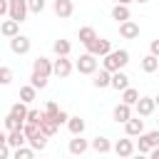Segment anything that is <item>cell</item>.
Segmentation results:
<instances>
[{"instance_id":"obj_1","label":"cell","mask_w":159,"mask_h":159,"mask_svg":"<svg viewBox=\"0 0 159 159\" xmlns=\"http://www.w3.org/2000/svg\"><path fill=\"white\" fill-rule=\"evenodd\" d=\"M129 65V52L127 50H112L104 60H102V70H107V72H122L124 67Z\"/></svg>"},{"instance_id":"obj_2","label":"cell","mask_w":159,"mask_h":159,"mask_svg":"<svg viewBox=\"0 0 159 159\" xmlns=\"http://www.w3.org/2000/svg\"><path fill=\"white\" fill-rule=\"evenodd\" d=\"M97 57L94 55H89V52H84V55H80V60L75 62V70L80 72V75H94L97 72Z\"/></svg>"},{"instance_id":"obj_3","label":"cell","mask_w":159,"mask_h":159,"mask_svg":"<svg viewBox=\"0 0 159 159\" xmlns=\"http://www.w3.org/2000/svg\"><path fill=\"white\" fill-rule=\"evenodd\" d=\"M134 152H137V144H134L129 137H124V139H117V142H114V154H117L119 159H132V157H134Z\"/></svg>"},{"instance_id":"obj_4","label":"cell","mask_w":159,"mask_h":159,"mask_svg":"<svg viewBox=\"0 0 159 159\" xmlns=\"http://www.w3.org/2000/svg\"><path fill=\"white\" fill-rule=\"evenodd\" d=\"M27 12H30L27 0H10V15H7L10 20H15V22H25Z\"/></svg>"},{"instance_id":"obj_5","label":"cell","mask_w":159,"mask_h":159,"mask_svg":"<svg viewBox=\"0 0 159 159\" xmlns=\"http://www.w3.org/2000/svg\"><path fill=\"white\" fill-rule=\"evenodd\" d=\"M87 52L94 55V57H107V55L112 52V42L104 40V37H97L92 45H87Z\"/></svg>"},{"instance_id":"obj_6","label":"cell","mask_w":159,"mask_h":159,"mask_svg":"<svg viewBox=\"0 0 159 159\" xmlns=\"http://www.w3.org/2000/svg\"><path fill=\"white\" fill-rule=\"evenodd\" d=\"M32 72L50 80V75H55V62L47 57H37V60H32Z\"/></svg>"},{"instance_id":"obj_7","label":"cell","mask_w":159,"mask_h":159,"mask_svg":"<svg viewBox=\"0 0 159 159\" xmlns=\"http://www.w3.org/2000/svg\"><path fill=\"white\" fill-rule=\"evenodd\" d=\"M52 10L60 20H67V17H72L75 5H72V0H52Z\"/></svg>"},{"instance_id":"obj_8","label":"cell","mask_w":159,"mask_h":159,"mask_svg":"<svg viewBox=\"0 0 159 159\" xmlns=\"http://www.w3.org/2000/svg\"><path fill=\"white\" fill-rule=\"evenodd\" d=\"M30 47H32V42H30V37H25V35H17V37L10 40V50H12L15 55H27Z\"/></svg>"},{"instance_id":"obj_9","label":"cell","mask_w":159,"mask_h":159,"mask_svg":"<svg viewBox=\"0 0 159 159\" xmlns=\"http://www.w3.org/2000/svg\"><path fill=\"white\" fill-rule=\"evenodd\" d=\"M134 109H137V117H152L157 109V102H154V97H142Z\"/></svg>"},{"instance_id":"obj_10","label":"cell","mask_w":159,"mask_h":159,"mask_svg":"<svg viewBox=\"0 0 159 159\" xmlns=\"http://www.w3.org/2000/svg\"><path fill=\"white\" fill-rule=\"evenodd\" d=\"M72 70H75V65H72L70 57H57V60H55V75H57V77L65 80V77L72 75Z\"/></svg>"},{"instance_id":"obj_11","label":"cell","mask_w":159,"mask_h":159,"mask_svg":"<svg viewBox=\"0 0 159 159\" xmlns=\"http://www.w3.org/2000/svg\"><path fill=\"white\" fill-rule=\"evenodd\" d=\"M112 119H114L117 124H127V122L132 119V107L124 104V102H119V104L114 107V112H112Z\"/></svg>"},{"instance_id":"obj_12","label":"cell","mask_w":159,"mask_h":159,"mask_svg":"<svg viewBox=\"0 0 159 159\" xmlns=\"http://www.w3.org/2000/svg\"><path fill=\"white\" fill-rule=\"evenodd\" d=\"M124 132H127V137H142L144 134V119L142 117H132L124 124Z\"/></svg>"},{"instance_id":"obj_13","label":"cell","mask_w":159,"mask_h":159,"mask_svg":"<svg viewBox=\"0 0 159 159\" xmlns=\"http://www.w3.org/2000/svg\"><path fill=\"white\" fill-rule=\"evenodd\" d=\"M89 147H92V144H89L87 139H82V137H72L67 149H70V154H72V157H82V154H84Z\"/></svg>"},{"instance_id":"obj_14","label":"cell","mask_w":159,"mask_h":159,"mask_svg":"<svg viewBox=\"0 0 159 159\" xmlns=\"http://www.w3.org/2000/svg\"><path fill=\"white\" fill-rule=\"evenodd\" d=\"M119 35H122L124 40H137V37H139V25H137L134 20H127V22L119 25Z\"/></svg>"},{"instance_id":"obj_15","label":"cell","mask_w":159,"mask_h":159,"mask_svg":"<svg viewBox=\"0 0 159 159\" xmlns=\"http://www.w3.org/2000/svg\"><path fill=\"white\" fill-rule=\"evenodd\" d=\"M92 87H97V89L112 87V72H107V70H99V72H94V75H92Z\"/></svg>"},{"instance_id":"obj_16","label":"cell","mask_w":159,"mask_h":159,"mask_svg":"<svg viewBox=\"0 0 159 159\" xmlns=\"http://www.w3.org/2000/svg\"><path fill=\"white\" fill-rule=\"evenodd\" d=\"M0 32H2V37H7V40H12V37H17L20 35V22H15V20H2V25H0Z\"/></svg>"},{"instance_id":"obj_17","label":"cell","mask_w":159,"mask_h":159,"mask_svg":"<svg viewBox=\"0 0 159 159\" xmlns=\"http://www.w3.org/2000/svg\"><path fill=\"white\" fill-rule=\"evenodd\" d=\"M5 142H7L12 149H20V147H25L27 137H25V132H22V129H15V132H7V134H5Z\"/></svg>"},{"instance_id":"obj_18","label":"cell","mask_w":159,"mask_h":159,"mask_svg":"<svg viewBox=\"0 0 159 159\" xmlns=\"http://www.w3.org/2000/svg\"><path fill=\"white\" fill-rule=\"evenodd\" d=\"M89 144H92V149H94L97 154H107V152H112V149H114V144H112L107 137H94Z\"/></svg>"},{"instance_id":"obj_19","label":"cell","mask_w":159,"mask_h":159,"mask_svg":"<svg viewBox=\"0 0 159 159\" xmlns=\"http://www.w3.org/2000/svg\"><path fill=\"white\" fill-rule=\"evenodd\" d=\"M77 37H80V42L87 47V45H92V42L97 40V32H94V27L84 25V27H80V30H77Z\"/></svg>"},{"instance_id":"obj_20","label":"cell","mask_w":159,"mask_h":159,"mask_svg":"<svg viewBox=\"0 0 159 159\" xmlns=\"http://www.w3.org/2000/svg\"><path fill=\"white\" fill-rule=\"evenodd\" d=\"M52 50H55V55L57 57H70V52H72V45H70V40H55L52 42Z\"/></svg>"},{"instance_id":"obj_21","label":"cell","mask_w":159,"mask_h":159,"mask_svg":"<svg viewBox=\"0 0 159 159\" xmlns=\"http://www.w3.org/2000/svg\"><path fill=\"white\" fill-rule=\"evenodd\" d=\"M139 67H142L147 75H152V72H157V70H159V57H154V55H144V57H142V62H139Z\"/></svg>"},{"instance_id":"obj_22","label":"cell","mask_w":159,"mask_h":159,"mask_svg":"<svg viewBox=\"0 0 159 159\" xmlns=\"http://www.w3.org/2000/svg\"><path fill=\"white\" fill-rule=\"evenodd\" d=\"M112 89H117V92L129 89V77H127L124 72H114V75H112Z\"/></svg>"},{"instance_id":"obj_23","label":"cell","mask_w":159,"mask_h":159,"mask_svg":"<svg viewBox=\"0 0 159 159\" xmlns=\"http://www.w3.org/2000/svg\"><path fill=\"white\" fill-rule=\"evenodd\" d=\"M129 17H132V12H129V7H127V5H114V7H112V20H117L119 25H122V22H127Z\"/></svg>"},{"instance_id":"obj_24","label":"cell","mask_w":159,"mask_h":159,"mask_svg":"<svg viewBox=\"0 0 159 159\" xmlns=\"http://www.w3.org/2000/svg\"><path fill=\"white\" fill-rule=\"evenodd\" d=\"M67 129L72 132V137H82V132H84V119H82L80 114H77V117H70Z\"/></svg>"},{"instance_id":"obj_25","label":"cell","mask_w":159,"mask_h":159,"mask_svg":"<svg viewBox=\"0 0 159 159\" xmlns=\"http://www.w3.org/2000/svg\"><path fill=\"white\" fill-rule=\"evenodd\" d=\"M10 114H12V117H17L20 122H27L30 109H27V104H25V102H15V104L10 107Z\"/></svg>"},{"instance_id":"obj_26","label":"cell","mask_w":159,"mask_h":159,"mask_svg":"<svg viewBox=\"0 0 159 159\" xmlns=\"http://www.w3.org/2000/svg\"><path fill=\"white\" fill-rule=\"evenodd\" d=\"M142 97H139V89H134V87H129V89H124L122 92V102L124 104H129V107H137V102H139Z\"/></svg>"},{"instance_id":"obj_27","label":"cell","mask_w":159,"mask_h":159,"mask_svg":"<svg viewBox=\"0 0 159 159\" xmlns=\"http://www.w3.org/2000/svg\"><path fill=\"white\" fill-rule=\"evenodd\" d=\"M35 97H37V89H35L32 84H22V87H20V102L30 104V102H32Z\"/></svg>"},{"instance_id":"obj_28","label":"cell","mask_w":159,"mask_h":159,"mask_svg":"<svg viewBox=\"0 0 159 159\" xmlns=\"http://www.w3.org/2000/svg\"><path fill=\"white\" fill-rule=\"evenodd\" d=\"M40 129H42V134H45V137H55L60 127H57V124H55V122H52V119H50V117L45 114V119L40 122Z\"/></svg>"},{"instance_id":"obj_29","label":"cell","mask_w":159,"mask_h":159,"mask_svg":"<svg viewBox=\"0 0 159 159\" xmlns=\"http://www.w3.org/2000/svg\"><path fill=\"white\" fill-rule=\"evenodd\" d=\"M5 129H7V132H15V129H25V122H20L17 117H12V114L7 112V117H5Z\"/></svg>"},{"instance_id":"obj_30","label":"cell","mask_w":159,"mask_h":159,"mask_svg":"<svg viewBox=\"0 0 159 159\" xmlns=\"http://www.w3.org/2000/svg\"><path fill=\"white\" fill-rule=\"evenodd\" d=\"M27 147H32L35 152H42V149L47 147V137H45V134H37V137L27 139Z\"/></svg>"},{"instance_id":"obj_31","label":"cell","mask_w":159,"mask_h":159,"mask_svg":"<svg viewBox=\"0 0 159 159\" xmlns=\"http://www.w3.org/2000/svg\"><path fill=\"white\" fill-rule=\"evenodd\" d=\"M12 159H35V149L32 147H20L12 152Z\"/></svg>"},{"instance_id":"obj_32","label":"cell","mask_w":159,"mask_h":159,"mask_svg":"<svg viewBox=\"0 0 159 159\" xmlns=\"http://www.w3.org/2000/svg\"><path fill=\"white\" fill-rule=\"evenodd\" d=\"M30 84H32L35 89H45V87H47V77H42V75H35V72H32V75H30Z\"/></svg>"},{"instance_id":"obj_33","label":"cell","mask_w":159,"mask_h":159,"mask_svg":"<svg viewBox=\"0 0 159 159\" xmlns=\"http://www.w3.org/2000/svg\"><path fill=\"white\" fill-rule=\"evenodd\" d=\"M25 137L27 139H32V137H37V134H42V129H40V124H30V122H25Z\"/></svg>"},{"instance_id":"obj_34","label":"cell","mask_w":159,"mask_h":159,"mask_svg":"<svg viewBox=\"0 0 159 159\" xmlns=\"http://www.w3.org/2000/svg\"><path fill=\"white\" fill-rule=\"evenodd\" d=\"M144 139L149 142V147H152V149H157V147H159V129L147 132V134H144Z\"/></svg>"},{"instance_id":"obj_35","label":"cell","mask_w":159,"mask_h":159,"mask_svg":"<svg viewBox=\"0 0 159 159\" xmlns=\"http://www.w3.org/2000/svg\"><path fill=\"white\" fill-rule=\"evenodd\" d=\"M45 114H47L50 119H55V117L60 114V107H57V102H52V99H50V102L45 104Z\"/></svg>"},{"instance_id":"obj_36","label":"cell","mask_w":159,"mask_h":159,"mask_svg":"<svg viewBox=\"0 0 159 159\" xmlns=\"http://www.w3.org/2000/svg\"><path fill=\"white\" fill-rule=\"evenodd\" d=\"M45 119V112H40V109H30V114H27V122L30 124H40Z\"/></svg>"},{"instance_id":"obj_37","label":"cell","mask_w":159,"mask_h":159,"mask_svg":"<svg viewBox=\"0 0 159 159\" xmlns=\"http://www.w3.org/2000/svg\"><path fill=\"white\" fill-rule=\"evenodd\" d=\"M137 152H139V154H147V157L152 154V147H149V142L144 139V134H142V137H139V142H137Z\"/></svg>"},{"instance_id":"obj_38","label":"cell","mask_w":159,"mask_h":159,"mask_svg":"<svg viewBox=\"0 0 159 159\" xmlns=\"http://www.w3.org/2000/svg\"><path fill=\"white\" fill-rule=\"evenodd\" d=\"M12 82V70L10 67H0V84H10Z\"/></svg>"},{"instance_id":"obj_39","label":"cell","mask_w":159,"mask_h":159,"mask_svg":"<svg viewBox=\"0 0 159 159\" xmlns=\"http://www.w3.org/2000/svg\"><path fill=\"white\" fill-rule=\"evenodd\" d=\"M27 7H30V12H42L45 10V0H27Z\"/></svg>"},{"instance_id":"obj_40","label":"cell","mask_w":159,"mask_h":159,"mask_svg":"<svg viewBox=\"0 0 159 159\" xmlns=\"http://www.w3.org/2000/svg\"><path fill=\"white\" fill-rule=\"evenodd\" d=\"M52 122H55L57 127H62V124H67V122H70V114H67L65 109H60V114H57V117H55Z\"/></svg>"},{"instance_id":"obj_41","label":"cell","mask_w":159,"mask_h":159,"mask_svg":"<svg viewBox=\"0 0 159 159\" xmlns=\"http://www.w3.org/2000/svg\"><path fill=\"white\" fill-rule=\"evenodd\" d=\"M149 55L159 57V37H157V40H152V45H149Z\"/></svg>"},{"instance_id":"obj_42","label":"cell","mask_w":159,"mask_h":159,"mask_svg":"<svg viewBox=\"0 0 159 159\" xmlns=\"http://www.w3.org/2000/svg\"><path fill=\"white\" fill-rule=\"evenodd\" d=\"M149 159H159V147H157V149H152V154H149Z\"/></svg>"},{"instance_id":"obj_43","label":"cell","mask_w":159,"mask_h":159,"mask_svg":"<svg viewBox=\"0 0 159 159\" xmlns=\"http://www.w3.org/2000/svg\"><path fill=\"white\" fill-rule=\"evenodd\" d=\"M129 2L132 0H117V5H127V7H129Z\"/></svg>"},{"instance_id":"obj_44","label":"cell","mask_w":159,"mask_h":159,"mask_svg":"<svg viewBox=\"0 0 159 159\" xmlns=\"http://www.w3.org/2000/svg\"><path fill=\"white\" fill-rule=\"evenodd\" d=\"M132 159H149V157H147V154H134Z\"/></svg>"},{"instance_id":"obj_45","label":"cell","mask_w":159,"mask_h":159,"mask_svg":"<svg viewBox=\"0 0 159 159\" xmlns=\"http://www.w3.org/2000/svg\"><path fill=\"white\" fill-rule=\"evenodd\" d=\"M154 102H157V107H159V94H157V97H154Z\"/></svg>"},{"instance_id":"obj_46","label":"cell","mask_w":159,"mask_h":159,"mask_svg":"<svg viewBox=\"0 0 159 159\" xmlns=\"http://www.w3.org/2000/svg\"><path fill=\"white\" fill-rule=\"evenodd\" d=\"M137 2H149V0H137Z\"/></svg>"},{"instance_id":"obj_47","label":"cell","mask_w":159,"mask_h":159,"mask_svg":"<svg viewBox=\"0 0 159 159\" xmlns=\"http://www.w3.org/2000/svg\"><path fill=\"white\" fill-rule=\"evenodd\" d=\"M157 129H159V119H157Z\"/></svg>"},{"instance_id":"obj_48","label":"cell","mask_w":159,"mask_h":159,"mask_svg":"<svg viewBox=\"0 0 159 159\" xmlns=\"http://www.w3.org/2000/svg\"><path fill=\"white\" fill-rule=\"evenodd\" d=\"M35 159H37V157H35Z\"/></svg>"}]
</instances>
